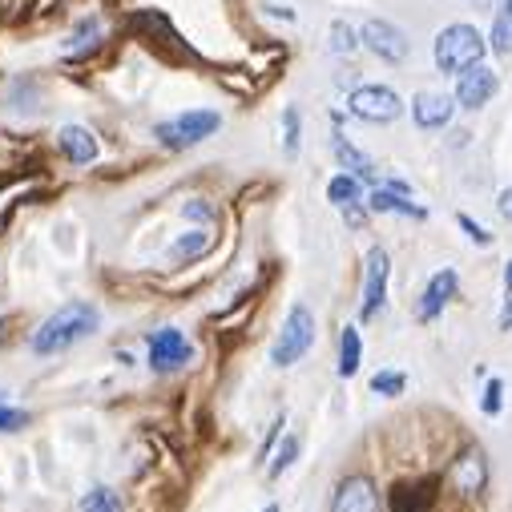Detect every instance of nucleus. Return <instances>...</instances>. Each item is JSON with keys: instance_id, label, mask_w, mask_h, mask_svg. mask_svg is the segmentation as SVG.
<instances>
[{"instance_id": "f257e3e1", "label": "nucleus", "mask_w": 512, "mask_h": 512, "mask_svg": "<svg viewBox=\"0 0 512 512\" xmlns=\"http://www.w3.org/2000/svg\"><path fill=\"white\" fill-rule=\"evenodd\" d=\"M97 307L89 303H65L61 311H53L37 331H33V351L37 355H57L81 339H89L97 331Z\"/></svg>"}, {"instance_id": "f03ea898", "label": "nucleus", "mask_w": 512, "mask_h": 512, "mask_svg": "<svg viewBox=\"0 0 512 512\" xmlns=\"http://www.w3.org/2000/svg\"><path fill=\"white\" fill-rule=\"evenodd\" d=\"M432 53H436V69H440V73L460 77L464 69H472V65H480V61H484L488 41L480 37V29H472V25H460V21H456V25H448V29L436 37Z\"/></svg>"}, {"instance_id": "7ed1b4c3", "label": "nucleus", "mask_w": 512, "mask_h": 512, "mask_svg": "<svg viewBox=\"0 0 512 512\" xmlns=\"http://www.w3.org/2000/svg\"><path fill=\"white\" fill-rule=\"evenodd\" d=\"M218 130H222V113H214V109H186V113H178L170 121H158L154 138L162 146H170V150H190V146L214 138Z\"/></svg>"}, {"instance_id": "20e7f679", "label": "nucleus", "mask_w": 512, "mask_h": 512, "mask_svg": "<svg viewBox=\"0 0 512 512\" xmlns=\"http://www.w3.org/2000/svg\"><path fill=\"white\" fill-rule=\"evenodd\" d=\"M311 347H315V315H311V307L295 303L279 339H275V347H271V363L275 367H295Z\"/></svg>"}, {"instance_id": "39448f33", "label": "nucleus", "mask_w": 512, "mask_h": 512, "mask_svg": "<svg viewBox=\"0 0 512 512\" xmlns=\"http://www.w3.org/2000/svg\"><path fill=\"white\" fill-rule=\"evenodd\" d=\"M347 109L367 125H392L404 113V101L392 85H359L347 93Z\"/></svg>"}, {"instance_id": "423d86ee", "label": "nucleus", "mask_w": 512, "mask_h": 512, "mask_svg": "<svg viewBox=\"0 0 512 512\" xmlns=\"http://www.w3.org/2000/svg\"><path fill=\"white\" fill-rule=\"evenodd\" d=\"M388 275H392V259L383 246H371L367 250V263H363V307H359V319H375L388 303Z\"/></svg>"}, {"instance_id": "0eeeda50", "label": "nucleus", "mask_w": 512, "mask_h": 512, "mask_svg": "<svg viewBox=\"0 0 512 512\" xmlns=\"http://www.w3.org/2000/svg\"><path fill=\"white\" fill-rule=\"evenodd\" d=\"M359 45H363L371 57L388 61V65H400V61L408 57V37H404V29L392 25V21H367V25L359 29Z\"/></svg>"}, {"instance_id": "6e6552de", "label": "nucleus", "mask_w": 512, "mask_h": 512, "mask_svg": "<svg viewBox=\"0 0 512 512\" xmlns=\"http://www.w3.org/2000/svg\"><path fill=\"white\" fill-rule=\"evenodd\" d=\"M190 359H194V347H190V339H186L178 327H162V331L150 335V367H154L158 375L182 371Z\"/></svg>"}, {"instance_id": "1a4fd4ad", "label": "nucleus", "mask_w": 512, "mask_h": 512, "mask_svg": "<svg viewBox=\"0 0 512 512\" xmlns=\"http://www.w3.org/2000/svg\"><path fill=\"white\" fill-rule=\"evenodd\" d=\"M448 480H452L456 492L468 496V500L484 496V488H488V460H484V448H480V444H468V448L452 460Z\"/></svg>"}, {"instance_id": "9d476101", "label": "nucleus", "mask_w": 512, "mask_h": 512, "mask_svg": "<svg viewBox=\"0 0 512 512\" xmlns=\"http://www.w3.org/2000/svg\"><path fill=\"white\" fill-rule=\"evenodd\" d=\"M496 89H500V77L480 61L456 77V105L460 109H484L496 97Z\"/></svg>"}, {"instance_id": "9b49d317", "label": "nucleus", "mask_w": 512, "mask_h": 512, "mask_svg": "<svg viewBox=\"0 0 512 512\" xmlns=\"http://www.w3.org/2000/svg\"><path fill=\"white\" fill-rule=\"evenodd\" d=\"M331 512H383L379 488L371 476H347L339 480L335 496H331Z\"/></svg>"}, {"instance_id": "f8f14e48", "label": "nucleus", "mask_w": 512, "mask_h": 512, "mask_svg": "<svg viewBox=\"0 0 512 512\" xmlns=\"http://www.w3.org/2000/svg\"><path fill=\"white\" fill-rule=\"evenodd\" d=\"M456 291H460V275L452 271V267H444V271H436L432 279H428V287H424V295H420V307H416V319L420 323H432V319H440L444 315V307L456 299Z\"/></svg>"}, {"instance_id": "ddd939ff", "label": "nucleus", "mask_w": 512, "mask_h": 512, "mask_svg": "<svg viewBox=\"0 0 512 512\" xmlns=\"http://www.w3.org/2000/svg\"><path fill=\"white\" fill-rule=\"evenodd\" d=\"M452 113H456V97H448V93L424 89V93H416V101H412V121L420 125V130H428V134L448 130Z\"/></svg>"}, {"instance_id": "4468645a", "label": "nucleus", "mask_w": 512, "mask_h": 512, "mask_svg": "<svg viewBox=\"0 0 512 512\" xmlns=\"http://www.w3.org/2000/svg\"><path fill=\"white\" fill-rule=\"evenodd\" d=\"M57 150H61L73 166H93V162H97V154H101L97 138L85 130V125H61V134H57Z\"/></svg>"}, {"instance_id": "2eb2a0df", "label": "nucleus", "mask_w": 512, "mask_h": 512, "mask_svg": "<svg viewBox=\"0 0 512 512\" xmlns=\"http://www.w3.org/2000/svg\"><path fill=\"white\" fill-rule=\"evenodd\" d=\"M436 476L432 480H416V484H400L392 492V512H432L436 504Z\"/></svg>"}, {"instance_id": "dca6fc26", "label": "nucleus", "mask_w": 512, "mask_h": 512, "mask_svg": "<svg viewBox=\"0 0 512 512\" xmlns=\"http://www.w3.org/2000/svg\"><path fill=\"white\" fill-rule=\"evenodd\" d=\"M367 206H371L375 214H404V218H416V222L428 218V210L416 206L412 194H396V190H388V186H375L371 198H367Z\"/></svg>"}, {"instance_id": "f3484780", "label": "nucleus", "mask_w": 512, "mask_h": 512, "mask_svg": "<svg viewBox=\"0 0 512 512\" xmlns=\"http://www.w3.org/2000/svg\"><path fill=\"white\" fill-rule=\"evenodd\" d=\"M331 150H335V158H339V166H343L347 174H355V178H363V182H375V166H371V158H367L363 150H355L339 130H335V138H331Z\"/></svg>"}, {"instance_id": "a211bd4d", "label": "nucleus", "mask_w": 512, "mask_h": 512, "mask_svg": "<svg viewBox=\"0 0 512 512\" xmlns=\"http://www.w3.org/2000/svg\"><path fill=\"white\" fill-rule=\"evenodd\" d=\"M488 45H492L496 57H508V53H512V0H500V5H496Z\"/></svg>"}, {"instance_id": "6ab92c4d", "label": "nucleus", "mask_w": 512, "mask_h": 512, "mask_svg": "<svg viewBox=\"0 0 512 512\" xmlns=\"http://www.w3.org/2000/svg\"><path fill=\"white\" fill-rule=\"evenodd\" d=\"M363 363V339H359V327H343L339 335V375L351 379Z\"/></svg>"}, {"instance_id": "aec40b11", "label": "nucleus", "mask_w": 512, "mask_h": 512, "mask_svg": "<svg viewBox=\"0 0 512 512\" xmlns=\"http://www.w3.org/2000/svg\"><path fill=\"white\" fill-rule=\"evenodd\" d=\"M206 250H210V234L206 230H190L170 246V263H194V259H202Z\"/></svg>"}, {"instance_id": "412c9836", "label": "nucleus", "mask_w": 512, "mask_h": 512, "mask_svg": "<svg viewBox=\"0 0 512 512\" xmlns=\"http://www.w3.org/2000/svg\"><path fill=\"white\" fill-rule=\"evenodd\" d=\"M363 178H355V174H335L331 182H327V198L335 202V206H351V202H359L363 198V186H359Z\"/></svg>"}, {"instance_id": "4be33fe9", "label": "nucleus", "mask_w": 512, "mask_h": 512, "mask_svg": "<svg viewBox=\"0 0 512 512\" xmlns=\"http://www.w3.org/2000/svg\"><path fill=\"white\" fill-rule=\"evenodd\" d=\"M299 142H303V117H299L295 105H287L283 109V150L295 158L299 154Z\"/></svg>"}, {"instance_id": "5701e85b", "label": "nucleus", "mask_w": 512, "mask_h": 512, "mask_svg": "<svg viewBox=\"0 0 512 512\" xmlns=\"http://www.w3.org/2000/svg\"><path fill=\"white\" fill-rule=\"evenodd\" d=\"M81 512H125V508H121L117 492H109V488H89V492L81 496Z\"/></svg>"}, {"instance_id": "b1692460", "label": "nucleus", "mask_w": 512, "mask_h": 512, "mask_svg": "<svg viewBox=\"0 0 512 512\" xmlns=\"http://www.w3.org/2000/svg\"><path fill=\"white\" fill-rule=\"evenodd\" d=\"M408 388V375L404 371H375L371 375V392L375 396H400Z\"/></svg>"}, {"instance_id": "393cba45", "label": "nucleus", "mask_w": 512, "mask_h": 512, "mask_svg": "<svg viewBox=\"0 0 512 512\" xmlns=\"http://www.w3.org/2000/svg\"><path fill=\"white\" fill-rule=\"evenodd\" d=\"M299 448H303V444H299V436H287V440H283V448L275 452V460H271L267 476H271V480H279V476H283V472H287V468L299 460Z\"/></svg>"}, {"instance_id": "a878e982", "label": "nucleus", "mask_w": 512, "mask_h": 512, "mask_svg": "<svg viewBox=\"0 0 512 512\" xmlns=\"http://www.w3.org/2000/svg\"><path fill=\"white\" fill-rule=\"evenodd\" d=\"M480 412H484V416H492V420H496V416L504 412V379H496V375H492V379L484 383V396H480Z\"/></svg>"}, {"instance_id": "bb28decb", "label": "nucleus", "mask_w": 512, "mask_h": 512, "mask_svg": "<svg viewBox=\"0 0 512 512\" xmlns=\"http://www.w3.org/2000/svg\"><path fill=\"white\" fill-rule=\"evenodd\" d=\"M327 41H331V53H339V57H351V53L359 49V33H355L351 25H343V21L331 25V37H327Z\"/></svg>"}, {"instance_id": "cd10ccee", "label": "nucleus", "mask_w": 512, "mask_h": 512, "mask_svg": "<svg viewBox=\"0 0 512 512\" xmlns=\"http://www.w3.org/2000/svg\"><path fill=\"white\" fill-rule=\"evenodd\" d=\"M97 37H101V21H97V17H89V21H81V25H77V33L65 41V49H69V53H81V49H85V45H93Z\"/></svg>"}, {"instance_id": "c85d7f7f", "label": "nucleus", "mask_w": 512, "mask_h": 512, "mask_svg": "<svg viewBox=\"0 0 512 512\" xmlns=\"http://www.w3.org/2000/svg\"><path fill=\"white\" fill-rule=\"evenodd\" d=\"M25 424H29V412L9 408V404H5V396H0V432H21Z\"/></svg>"}, {"instance_id": "c756f323", "label": "nucleus", "mask_w": 512, "mask_h": 512, "mask_svg": "<svg viewBox=\"0 0 512 512\" xmlns=\"http://www.w3.org/2000/svg\"><path fill=\"white\" fill-rule=\"evenodd\" d=\"M182 218H190V222H210V218H214V206H210L206 198H190V202L182 206Z\"/></svg>"}, {"instance_id": "7c9ffc66", "label": "nucleus", "mask_w": 512, "mask_h": 512, "mask_svg": "<svg viewBox=\"0 0 512 512\" xmlns=\"http://www.w3.org/2000/svg\"><path fill=\"white\" fill-rule=\"evenodd\" d=\"M456 222H460V230H464L472 242H480V246H488V242H492V234H488V230H484L476 218H468V214H456Z\"/></svg>"}, {"instance_id": "2f4dec72", "label": "nucleus", "mask_w": 512, "mask_h": 512, "mask_svg": "<svg viewBox=\"0 0 512 512\" xmlns=\"http://www.w3.org/2000/svg\"><path fill=\"white\" fill-rule=\"evenodd\" d=\"M339 210H343V218H347V226H351V230H359V226L367 222V210H363L359 202H351V206H339Z\"/></svg>"}, {"instance_id": "473e14b6", "label": "nucleus", "mask_w": 512, "mask_h": 512, "mask_svg": "<svg viewBox=\"0 0 512 512\" xmlns=\"http://www.w3.org/2000/svg\"><path fill=\"white\" fill-rule=\"evenodd\" d=\"M496 210H500V214H504V218L512 222V186H508V190H504V194L496 198Z\"/></svg>"}, {"instance_id": "72a5a7b5", "label": "nucleus", "mask_w": 512, "mask_h": 512, "mask_svg": "<svg viewBox=\"0 0 512 512\" xmlns=\"http://www.w3.org/2000/svg\"><path fill=\"white\" fill-rule=\"evenodd\" d=\"M500 331H512V299H508L504 311H500Z\"/></svg>"}, {"instance_id": "f704fd0d", "label": "nucleus", "mask_w": 512, "mask_h": 512, "mask_svg": "<svg viewBox=\"0 0 512 512\" xmlns=\"http://www.w3.org/2000/svg\"><path fill=\"white\" fill-rule=\"evenodd\" d=\"M504 291L512 295V259H508V267H504Z\"/></svg>"}, {"instance_id": "c9c22d12", "label": "nucleus", "mask_w": 512, "mask_h": 512, "mask_svg": "<svg viewBox=\"0 0 512 512\" xmlns=\"http://www.w3.org/2000/svg\"><path fill=\"white\" fill-rule=\"evenodd\" d=\"M263 512H279V504H267V508H263Z\"/></svg>"}]
</instances>
